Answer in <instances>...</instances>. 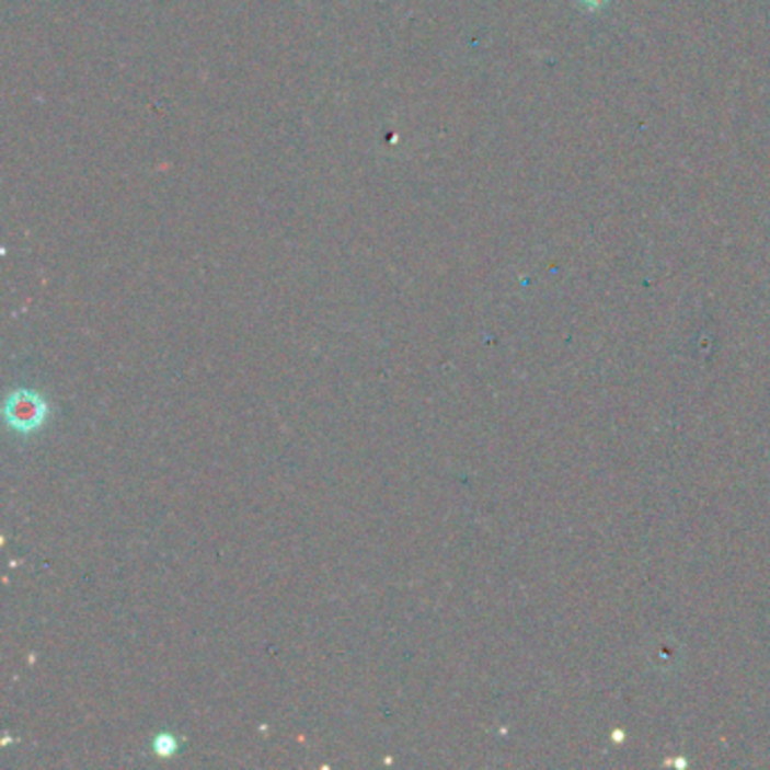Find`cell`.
<instances>
[{"mask_svg":"<svg viewBox=\"0 0 770 770\" xmlns=\"http://www.w3.org/2000/svg\"><path fill=\"white\" fill-rule=\"evenodd\" d=\"M154 750L159 752V755H172L174 750H176V739L172 737V735H159L157 737V742H154Z\"/></svg>","mask_w":770,"mask_h":770,"instance_id":"2","label":"cell"},{"mask_svg":"<svg viewBox=\"0 0 770 770\" xmlns=\"http://www.w3.org/2000/svg\"><path fill=\"white\" fill-rule=\"evenodd\" d=\"M576 3L585 10V12H599L604 10L610 0H576Z\"/></svg>","mask_w":770,"mask_h":770,"instance_id":"3","label":"cell"},{"mask_svg":"<svg viewBox=\"0 0 770 770\" xmlns=\"http://www.w3.org/2000/svg\"><path fill=\"white\" fill-rule=\"evenodd\" d=\"M48 418V405L39 393L30 389H16L5 402V421L19 434L39 429Z\"/></svg>","mask_w":770,"mask_h":770,"instance_id":"1","label":"cell"}]
</instances>
